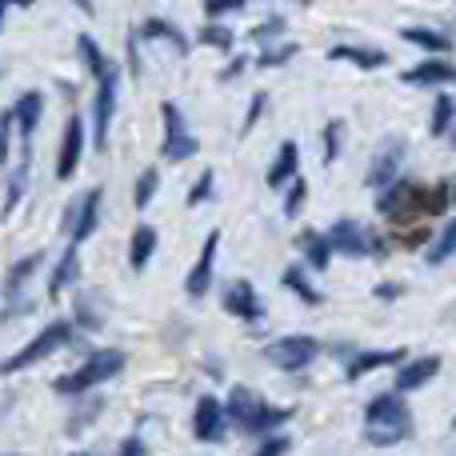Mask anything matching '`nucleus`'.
<instances>
[{
  "label": "nucleus",
  "instance_id": "f257e3e1",
  "mask_svg": "<svg viewBox=\"0 0 456 456\" xmlns=\"http://www.w3.org/2000/svg\"><path fill=\"white\" fill-rule=\"evenodd\" d=\"M412 436V417L401 393H380L364 412V441L369 444H401Z\"/></svg>",
  "mask_w": 456,
  "mask_h": 456
},
{
  "label": "nucleus",
  "instance_id": "f03ea898",
  "mask_svg": "<svg viewBox=\"0 0 456 456\" xmlns=\"http://www.w3.org/2000/svg\"><path fill=\"white\" fill-rule=\"evenodd\" d=\"M125 369V353H117V348H101V353H93L85 364H80L77 372H69V377L56 380V393H88L93 385H104V380H112L117 372Z\"/></svg>",
  "mask_w": 456,
  "mask_h": 456
},
{
  "label": "nucleus",
  "instance_id": "7ed1b4c3",
  "mask_svg": "<svg viewBox=\"0 0 456 456\" xmlns=\"http://www.w3.org/2000/svg\"><path fill=\"white\" fill-rule=\"evenodd\" d=\"M69 340H72V324H69V321H53L45 332H37V340H28V345H24L16 356H8V361H4V372L12 377V372H20V369H28V364L45 361V356L61 353Z\"/></svg>",
  "mask_w": 456,
  "mask_h": 456
},
{
  "label": "nucleus",
  "instance_id": "20e7f679",
  "mask_svg": "<svg viewBox=\"0 0 456 456\" xmlns=\"http://www.w3.org/2000/svg\"><path fill=\"white\" fill-rule=\"evenodd\" d=\"M160 117H165V144H160V157L165 160H192L200 152V141L189 133V125H184L181 109L176 104H160Z\"/></svg>",
  "mask_w": 456,
  "mask_h": 456
},
{
  "label": "nucleus",
  "instance_id": "39448f33",
  "mask_svg": "<svg viewBox=\"0 0 456 456\" xmlns=\"http://www.w3.org/2000/svg\"><path fill=\"white\" fill-rule=\"evenodd\" d=\"M329 240H332V248L345 252V256H372V252L385 256V240L372 236V232H364L361 221H337L332 232H329Z\"/></svg>",
  "mask_w": 456,
  "mask_h": 456
},
{
  "label": "nucleus",
  "instance_id": "423d86ee",
  "mask_svg": "<svg viewBox=\"0 0 456 456\" xmlns=\"http://www.w3.org/2000/svg\"><path fill=\"white\" fill-rule=\"evenodd\" d=\"M404 165V141L401 136H388L377 152H372V165H369V189H393L396 184V173Z\"/></svg>",
  "mask_w": 456,
  "mask_h": 456
},
{
  "label": "nucleus",
  "instance_id": "0eeeda50",
  "mask_svg": "<svg viewBox=\"0 0 456 456\" xmlns=\"http://www.w3.org/2000/svg\"><path fill=\"white\" fill-rule=\"evenodd\" d=\"M316 353H321V345H316L313 337H284V340H276V345H268V361L284 372L308 369V364L316 361Z\"/></svg>",
  "mask_w": 456,
  "mask_h": 456
},
{
  "label": "nucleus",
  "instance_id": "6e6552de",
  "mask_svg": "<svg viewBox=\"0 0 456 456\" xmlns=\"http://www.w3.org/2000/svg\"><path fill=\"white\" fill-rule=\"evenodd\" d=\"M117 85H120V69H109L101 80H96V96H93V104H96V120H93L96 149L109 144V125H112V112H117Z\"/></svg>",
  "mask_w": 456,
  "mask_h": 456
},
{
  "label": "nucleus",
  "instance_id": "1a4fd4ad",
  "mask_svg": "<svg viewBox=\"0 0 456 456\" xmlns=\"http://www.w3.org/2000/svg\"><path fill=\"white\" fill-rule=\"evenodd\" d=\"M417 208H425V197H420V189H412V184L396 181L393 189H385L377 197V213L388 216V221H404L409 213H417Z\"/></svg>",
  "mask_w": 456,
  "mask_h": 456
},
{
  "label": "nucleus",
  "instance_id": "9d476101",
  "mask_svg": "<svg viewBox=\"0 0 456 456\" xmlns=\"http://www.w3.org/2000/svg\"><path fill=\"white\" fill-rule=\"evenodd\" d=\"M216 248H221V232H208L205 244H200V256L197 265H192L189 281H184V292L189 297H205L208 289H213V265H216Z\"/></svg>",
  "mask_w": 456,
  "mask_h": 456
},
{
  "label": "nucleus",
  "instance_id": "9b49d317",
  "mask_svg": "<svg viewBox=\"0 0 456 456\" xmlns=\"http://www.w3.org/2000/svg\"><path fill=\"white\" fill-rule=\"evenodd\" d=\"M224 425H228V409L216 396H200L197 401V417H192V433L197 441H221L224 436Z\"/></svg>",
  "mask_w": 456,
  "mask_h": 456
},
{
  "label": "nucleus",
  "instance_id": "f8f14e48",
  "mask_svg": "<svg viewBox=\"0 0 456 456\" xmlns=\"http://www.w3.org/2000/svg\"><path fill=\"white\" fill-rule=\"evenodd\" d=\"M224 313L240 316V321H265V300L256 297L248 281H232L224 289Z\"/></svg>",
  "mask_w": 456,
  "mask_h": 456
},
{
  "label": "nucleus",
  "instance_id": "ddd939ff",
  "mask_svg": "<svg viewBox=\"0 0 456 456\" xmlns=\"http://www.w3.org/2000/svg\"><path fill=\"white\" fill-rule=\"evenodd\" d=\"M80 149H85V120L80 117H69L64 125V141H61V152H56V176L69 181L80 165Z\"/></svg>",
  "mask_w": 456,
  "mask_h": 456
},
{
  "label": "nucleus",
  "instance_id": "4468645a",
  "mask_svg": "<svg viewBox=\"0 0 456 456\" xmlns=\"http://www.w3.org/2000/svg\"><path fill=\"white\" fill-rule=\"evenodd\" d=\"M96 221H101V189H88L85 197H80L77 208H69V224H72V244L88 240L93 236Z\"/></svg>",
  "mask_w": 456,
  "mask_h": 456
},
{
  "label": "nucleus",
  "instance_id": "2eb2a0df",
  "mask_svg": "<svg viewBox=\"0 0 456 456\" xmlns=\"http://www.w3.org/2000/svg\"><path fill=\"white\" fill-rule=\"evenodd\" d=\"M228 420H232L236 428H244V433H248L252 428V420H256V412L265 409V401H260L256 393H252V388H244V385H236L232 393H228Z\"/></svg>",
  "mask_w": 456,
  "mask_h": 456
},
{
  "label": "nucleus",
  "instance_id": "dca6fc26",
  "mask_svg": "<svg viewBox=\"0 0 456 456\" xmlns=\"http://www.w3.org/2000/svg\"><path fill=\"white\" fill-rule=\"evenodd\" d=\"M436 372H441V356H417V361L401 364V372H396V393H412V388L428 385Z\"/></svg>",
  "mask_w": 456,
  "mask_h": 456
},
{
  "label": "nucleus",
  "instance_id": "f3484780",
  "mask_svg": "<svg viewBox=\"0 0 456 456\" xmlns=\"http://www.w3.org/2000/svg\"><path fill=\"white\" fill-rule=\"evenodd\" d=\"M404 85H456V64L444 61H425V64H412L409 72H401Z\"/></svg>",
  "mask_w": 456,
  "mask_h": 456
},
{
  "label": "nucleus",
  "instance_id": "a211bd4d",
  "mask_svg": "<svg viewBox=\"0 0 456 456\" xmlns=\"http://www.w3.org/2000/svg\"><path fill=\"white\" fill-rule=\"evenodd\" d=\"M297 165H300V149H297V141H284L281 144V152H276V160H273V168H268V184L273 189H284V181H297Z\"/></svg>",
  "mask_w": 456,
  "mask_h": 456
},
{
  "label": "nucleus",
  "instance_id": "6ab92c4d",
  "mask_svg": "<svg viewBox=\"0 0 456 456\" xmlns=\"http://www.w3.org/2000/svg\"><path fill=\"white\" fill-rule=\"evenodd\" d=\"M40 112H45V96L32 88V93H24L20 101L12 104V117H16V128H20L24 136H32L37 133V125H40Z\"/></svg>",
  "mask_w": 456,
  "mask_h": 456
},
{
  "label": "nucleus",
  "instance_id": "aec40b11",
  "mask_svg": "<svg viewBox=\"0 0 456 456\" xmlns=\"http://www.w3.org/2000/svg\"><path fill=\"white\" fill-rule=\"evenodd\" d=\"M329 61H348V64H356V69H380V64H388V56L377 53V48L337 45V48H329Z\"/></svg>",
  "mask_w": 456,
  "mask_h": 456
},
{
  "label": "nucleus",
  "instance_id": "412c9836",
  "mask_svg": "<svg viewBox=\"0 0 456 456\" xmlns=\"http://www.w3.org/2000/svg\"><path fill=\"white\" fill-rule=\"evenodd\" d=\"M401 361H404V348H380V353H361L353 364H348V380H361L364 372L385 369V364H401Z\"/></svg>",
  "mask_w": 456,
  "mask_h": 456
},
{
  "label": "nucleus",
  "instance_id": "4be33fe9",
  "mask_svg": "<svg viewBox=\"0 0 456 456\" xmlns=\"http://www.w3.org/2000/svg\"><path fill=\"white\" fill-rule=\"evenodd\" d=\"M77 276H80V256H77V244H72V248L61 252V265H56V273H53L48 297H61L64 289H72V284H77Z\"/></svg>",
  "mask_w": 456,
  "mask_h": 456
},
{
  "label": "nucleus",
  "instance_id": "5701e85b",
  "mask_svg": "<svg viewBox=\"0 0 456 456\" xmlns=\"http://www.w3.org/2000/svg\"><path fill=\"white\" fill-rule=\"evenodd\" d=\"M104 313H109V300H104L101 297V292H80V297H77V321L80 324H85V329H101V324H104Z\"/></svg>",
  "mask_w": 456,
  "mask_h": 456
},
{
  "label": "nucleus",
  "instance_id": "b1692460",
  "mask_svg": "<svg viewBox=\"0 0 456 456\" xmlns=\"http://www.w3.org/2000/svg\"><path fill=\"white\" fill-rule=\"evenodd\" d=\"M297 244H300V252H305V260L316 268V273H324V268H329V260H332V240H329V236L300 232V236H297Z\"/></svg>",
  "mask_w": 456,
  "mask_h": 456
},
{
  "label": "nucleus",
  "instance_id": "393cba45",
  "mask_svg": "<svg viewBox=\"0 0 456 456\" xmlns=\"http://www.w3.org/2000/svg\"><path fill=\"white\" fill-rule=\"evenodd\" d=\"M152 252H157V228H152V224H141V228L133 232V244H128V265L141 273V268L152 260Z\"/></svg>",
  "mask_w": 456,
  "mask_h": 456
},
{
  "label": "nucleus",
  "instance_id": "a878e982",
  "mask_svg": "<svg viewBox=\"0 0 456 456\" xmlns=\"http://www.w3.org/2000/svg\"><path fill=\"white\" fill-rule=\"evenodd\" d=\"M409 45H420V48H428V53H449L452 48V40H449V32H436V28H425V24H412V28H404L401 32Z\"/></svg>",
  "mask_w": 456,
  "mask_h": 456
},
{
  "label": "nucleus",
  "instance_id": "bb28decb",
  "mask_svg": "<svg viewBox=\"0 0 456 456\" xmlns=\"http://www.w3.org/2000/svg\"><path fill=\"white\" fill-rule=\"evenodd\" d=\"M45 265V252H32V256H24V260H16L12 268H8V276H4V292H8V300L16 297V292H20V284L28 281L32 273H37V268Z\"/></svg>",
  "mask_w": 456,
  "mask_h": 456
},
{
  "label": "nucleus",
  "instance_id": "cd10ccee",
  "mask_svg": "<svg viewBox=\"0 0 456 456\" xmlns=\"http://www.w3.org/2000/svg\"><path fill=\"white\" fill-rule=\"evenodd\" d=\"M77 53H80V61H85V69H88V72H93V77H96V80H101V77H104V72H109V69H112V64H109V61H104V53H101V48H96V40H93V37H88V32H80V37H77Z\"/></svg>",
  "mask_w": 456,
  "mask_h": 456
},
{
  "label": "nucleus",
  "instance_id": "c85d7f7f",
  "mask_svg": "<svg viewBox=\"0 0 456 456\" xmlns=\"http://www.w3.org/2000/svg\"><path fill=\"white\" fill-rule=\"evenodd\" d=\"M144 37H152V40H168V45H173L176 53H184V48H189V40L181 37V28H176L173 20H160V16H149V20H144Z\"/></svg>",
  "mask_w": 456,
  "mask_h": 456
},
{
  "label": "nucleus",
  "instance_id": "c756f323",
  "mask_svg": "<svg viewBox=\"0 0 456 456\" xmlns=\"http://www.w3.org/2000/svg\"><path fill=\"white\" fill-rule=\"evenodd\" d=\"M456 252V221H444V232L436 236L433 244H428V252H425V260L428 265H444Z\"/></svg>",
  "mask_w": 456,
  "mask_h": 456
},
{
  "label": "nucleus",
  "instance_id": "7c9ffc66",
  "mask_svg": "<svg viewBox=\"0 0 456 456\" xmlns=\"http://www.w3.org/2000/svg\"><path fill=\"white\" fill-rule=\"evenodd\" d=\"M281 281H284V289H292L300 300H305V305H321V292H316L313 284L305 281V273H300L297 265H289V268H284V273H281Z\"/></svg>",
  "mask_w": 456,
  "mask_h": 456
},
{
  "label": "nucleus",
  "instance_id": "2f4dec72",
  "mask_svg": "<svg viewBox=\"0 0 456 456\" xmlns=\"http://www.w3.org/2000/svg\"><path fill=\"white\" fill-rule=\"evenodd\" d=\"M157 189H160V173H157V168H144V173L136 176L133 205H136V208H149V205H152V197H157Z\"/></svg>",
  "mask_w": 456,
  "mask_h": 456
},
{
  "label": "nucleus",
  "instance_id": "473e14b6",
  "mask_svg": "<svg viewBox=\"0 0 456 456\" xmlns=\"http://www.w3.org/2000/svg\"><path fill=\"white\" fill-rule=\"evenodd\" d=\"M24 184H28V160H24V165L16 168V173L4 181V213H12V208L20 205V197H24Z\"/></svg>",
  "mask_w": 456,
  "mask_h": 456
},
{
  "label": "nucleus",
  "instance_id": "72a5a7b5",
  "mask_svg": "<svg viewBox=\"0 0 456 456\" xmlns=\"http://www.w3.org/2000/svg\"><path fill=\"white\" fill-rule=\"evenodd\" d=\"M452 117H456V104H452V96H436V104H433V133L436 136H444L452 128Z\"/></svg>",
  "mask_w": 456,
  "mask_h": 456
},
{
  "label": "nucleus",
  "instance_id": "f704fd0d",
  "mask_svg": "<svg viewBox=\"0 0 456 456\" xmlns=\"http://www.w3.org/2000/svg\"><path fill=\"white\" fill-rule=\"evenodd\" d=\"M292 56H297V45H292V40H281V45L265 48V53L256 56V69H276V64L292 61Z\"/></svg>",
  "mask_w": 456,
  "mask_h": 456
},
{
  "label": "nucleus",
  "instance_id": "c9c22d12",
  "mask_svg": "<svg viewBox=\"0 0 456 456\" xmlns=\"http://www.w3.org/2000/svg\"><path fill=\"white\" fill-rule=\"evenodd\" d=\"M292 417V409H273V404H265V409L256 412V420H252V428L248 433H268V428H276V425H284V420Z\"/></svg>",
  "mask_w": 456,
  "mask_h": 456
},
{
  "label": "nucleus",
  "instance_id": "e433bc0d",
  "mask_svg": "<svg viewBox=\"0 0 456 456\" xmlns=\"http://www.w3.org/2000/svg\"><path fill=\"white\" fill-rule=\"evenodd\" d=\"M200 45L228 53V48H232V28H224V24H205V28H200Z\"/></svg>",
  "mask_w": 456,
  "mask_h": 456
},
{
  "label": "nucleus",
  "instance_id": "4c0bfd02",
  "mask_svg": "<svg viewBox=\"0 0 456 456\" xmlns=\"http://www.w3.org/2000/svg\"><path fill=\"white\" fill-rule=\"evenodd\" d=\"M449 205H452V184H436V189H428L425 213H444Z\"/></svg>",
  "mask_w": 456,
  "mask_h": 456
},
{
  "label": "nucleus",
  "instance_id": "58836bf2",
  "mask_svg": "<svg viewBox=\"0 0 456 456\" xmlns=\"http://www.w3.org/2000/svg\"><path fill=\"white\" fill-rule=\"evenodd\" d=\"M305 197H308V184L297 176V181L289 184V197H284V216H297L300 205H305Z\"/></svg>",
  "mask_w": 456,
  "mask_h": 456
},
{
  "label": "nucleus",
  "instance_id": "ea45409f",
  "mask_svg": "<svg viewBox=\"0 0 456 456\" xmlns=\"http://www.w3.org/2000/svg\"><path fill=\"white\" fill-rule=\"evenodd\" d=\"M340 133H345V125H340V120H332V125L324 128V165H332V160H337V152H340Z\"/></svg>",
  "mask_w": 456,
  "mask_h": 456
},
{
  "label": "nucleus",
  "instance_id": "a19ab883",
  "mask_svg": "<svg viewBox=\"0 0 456 456\" xmlns=\"http://www.w3.org/2000/svg\"><path fill=\"white\" fill-rule=\"evenodd\" d=\"M208 192H213V173H200V176H197V184H192V192H189V208L205 205Z\"/></svg>",
  "mask_w": 456,
  "mask_h": 456
},
{
  "label": "nucleus",
  "instance_id": "79ce46f5",
  "mask_svg": "<svg viewBox=\"0 0 456 456\" xmlns=\"http://www.w3.org/2000/svg\"><path fill=\"white\" fill-rule=\"evenodd\" d=\"M289 449H292V441H289V436H268V441L260 444V449L252 452V456H284Z\"/></svg>",
  "mask_w": 456,
  "mask_h": 456
},
{
  "label": "nucleus",
  "instance_id": "37998d69",
  "mask_svg": "<svg viewBox=\"0 0 456 456\" xmlns=\"http://www.w3.org/2000/svg\"><path fill=\"white\" fill-rule=\"evenodd\" d=\"M281 32H284V20H281V16H273V20L256 24V28H252V37H256V40H276Z\"/></svg>",
  "mask_w": 456,
  "mask_h": 456
},
{
  "label": "nucleus",
  "instance_id": "c03bdc74",
  "mask_svg": "<svg viewBox=\"0 0 456 456\" xmlns=\"http://www.w3.org/2000/svg\"><path fill=\"white\" fill-rule=\"evenodd\" d=\"M260 112H265V93H256L252 96V104H248V112H244V133H248L252 125L260 120Z\"/></svg>",
  "mask_w": 456,
  "mask_h": 456
},
{
  "label": "nucleus",
  "instance_id": "a18cd8bd",
  "mask_svg": "<svg viewBox=\"0 0 456 456\" xmlns=\"http://www.w3.org/2000/svg\"><path fill=\"white\" fill-rule=\"evenodd\" d=\"M205 12H208V16H213V20H216V16H228V12H240V4H221V0H213V4H208V8H205Z\"/></svg>",
  "mask_w": 456,
  "mask_h": 456
},
{
  "label": "nucleus",
  "instance_id": "49530a36",
  "mask_svg": "<svg viewBox=\"0 0 456 456\" xmlns=\"http://www.w3.org/2000/svg\"><path fill=\"white\" fill-rule=\"evenodd\" d=\"M120 456H144V444L136 441V436H128V441L120 444Z\"/></svg>",
  "mask_w": 456,
  "mask_h": 456
},
{
  "label": "nucleus",
  "instance_id": "de8ad7c7",
  "mask_svg": "<svg viewBox=\"0 0 456 456\" xmlns=\"http://www.w3.org/2000/svg\"><path fill=\"white\" fill-rule=\"evenodd\" d=\"M377 297H388V300H393V297H396V284H380Z\"/></svg>",
  "mask_w": 456,
  "mask_h": 456
},
{
  "label": "nucleus",
  "instance_id": "09e8293b",
  "mask_svg": "<svg viewBox=\"0 0 456 456\" xmlns=\"http://www.w3.org/2000/svg\"><path fill=\"white\" fill-rule=\"evenodd\" d=\"M452 205H456V176H452Z\"/></svg>",
  "mask_w": 456,
  "mask_h": 456
},
{
  "label": "nucleus",
  "instance_id": "8fccbe9b",
  "mask_svg": "<svg viewBox=\"0 0 456 456\" xmlns=\"http://www.w3.org/2000/svg\"><path fill=\"white\" fill-rule=\"evenodd\" d=\"M72 456H85V452H72Z\"/></svg>",
  "mask_w": 456,
  "mask_h": 456
}]
</instances>
